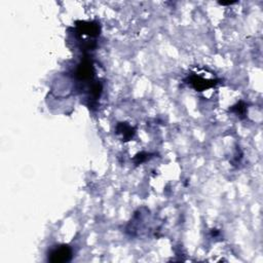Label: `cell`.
<instances>
[{"mask_svg":"<svg viewBox=\"0 0 263 263\" xmlns=\"http://www.w3.org/2000/svg\"><path fill=\"white\" fill-rule=\"evenodd\" d=\"M76 31L80 36L87 37H97L100 35L101 26L97 22H86L78 21L76 22Z\"/></svg>","mask_w":263,"mask_h":263,"instance_id":"obj_1","label":"cell"},{"mask_svg":"<svg viewBox=\"0 0 263 263\" xmlns=\"http://www.w3.org/2000/svg\"><path fill=\"white\" fill-rule=\"evenodd\" d=\"M187 83L191 84V86H193L194 89L197 92H202V91H206L208 89H211V87H214L218 80L216 79H210V78H204L202 76L197 75V73L195 74H192L191 76H188L187 78Z\"/></svg>","mask_w":263,"mask_h":263,"instance_id":"obj_2","label":"cell"},{"mask_svg":"<svg viewBox=\"0 0 263 263\" xmlns=\"http://www.w3.org/2000/svg\"><path fill=\"white\" fill-rule=\"evenodd\" d=\"M72 258V249L67 245H61L53 249L49 255V261L53 263L68 262Z\"/></svg>","mask_w":263,"mask_h":263,"instance_id":"obj_3","label":"cell"},{"mask_svg":"<svg viewBox=\"0 0 263 263\" xmlns=\"http://www.w3.org/2000/svg\"><path fill=\"white\" fill-rule=\"evenodd\" d=\"M95 69L91 60L84 59L77 66L75 71V76L80 81H89L94 78Z\"/></svg>","mask_w":263,"mask_h":263,"instance_id":"obj_4","label":"cell"},{"mask_svg":"<svg viewBox=\"0 0 263 263\" xmlns=\"http://www.w3.org/2000/svg\"><path fill=\"white\" fill-rule=\"evenodd\" d=\"M115 133L119 135L123 141L128 142L135 136V129L128 123H119L115 128Z\"/></svg>","mask_w":263,"mask_h":263,"instance_id":"obj_5","label":"cell"},{"mask_svg":"<svg viewBox=\"0 0 263 263\" xmlns=\"http://www.w3.org/2000/svg\"><path fill=\"white\" fill-rule=\"evenodd\" d=\"M229 111L237 114L238 116H240V118H243L244 115H246V112H247V105L245 102L241 101L236 105H233L231 108H229Z\"/></svg>","mask_w":263,"mask_h":263,"instance_id":"obj_6","label":"cell"},{"mask_svg":"<svg viewBox=\"0 0 263 263\" xmlns=\"http://www.w3.org/2000/svg\"><path fill=\"white\" fill-rule=\"evenodd\" d=\"M90 95H91V98L93 101H97L101 94H102V91H103V86H102V84L100 82H94L91 86V89H90ZM90 98V99H91Z\"/></svg>","mask_w":263,"mask_h":263,"instance_id":"obj_7","label":"cell"},{"mask_svg":"<svg viewBox=\"0 0 263 263\" xmlns=\"http://www.w3.org/2000/svg\"><path fill=\"white\" fill-rule=\"evenodd\" d=\"M150 155L151 154L147 153V152H140L134 157V162H135L136 165L143 164V163L146 162V160H148L150 158Z\"/></svg>","mask_w":263,"mask_h":263,"instance_id":"obj_8","label":"cell"}]
</instances>
